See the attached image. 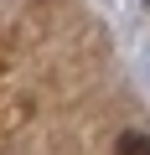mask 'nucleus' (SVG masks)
Segmentation results:
<instances>
[{"instance_id": "obj_1", "label": "nucleus", "mask_w": 150, "mask_h": 155, "mask_svg": "<svg viewBox=\"0 0 150 155\" xmlns=\"http://www.w3.org/2000/svg\"><path fill=\"white\" fill-rule=\"evenodd\" d=\"M114 155H150V134H140V129H124V134L114 140Z\"/></svg>"}]
</instances>
